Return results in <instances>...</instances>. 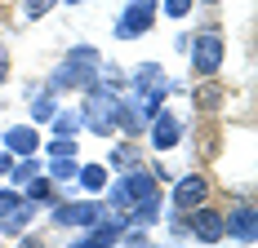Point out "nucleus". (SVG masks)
Instances as JSON below:
<instances>
[{
  "label": "nucleus",
  "mask_w": 258,
  "mask_h": 248,
  "mask_svg": "<svg viewBox=\"0 0 258 248\" xmlns=\"http://www.w3.org/2000/svg\"><path fill=\"white\" fill-rule=\"evenodd\" d=\"M120 244H129V248H147V235H143V230H120Z\"/></svg>",
  "instance_id": "nucleus-29"
},
{
  "label": "nucleus",
  "mask_w": 258,
  "mask_h": 248,
  "mask_svg": "<svg viewBox=\"0 0 258 248\" xmlns=\"http://www.w3.org/2000/svg\"><path fill=\"white\" fill-rule=\"evenodd\" d=\"M107 204H111V208H116V213H129V204H134V199H129V191H125V182H116V186H111V191H107Z\"/></svg>",
  "instance_id": "nucleus-21"
},
{
  "label": "nucleus",
  "mask_w": 258,
  "mask_h": 248,
  "mask_svg": "<svg viewBox=\"0 0 258 248\" xmlns=\"http://www.w3.org/2000/svg\"><path fill=\"white\" fill-rule=\"evenodd\" d=\"M116 129L120 133H138L143 129V111L134 98H116Z\"/></svg>",
  "instance_id": "nucleus-13"
},
{
  "label": "nucleus",
  "mask_w": 258,
  "mask_h": 248,
  "mask_svg": "<svg viewBox=\"0 0 258 248\" xmlns=\"http://www.w3.org/2000/svg\"><path fill=\"white\" fill-rule=\"evenodd\" d=\"M205 5H218V0H205Z\"/></svg>",
  "instance_id": "nucleus-34"
},
{
  "label": "nucleus",
  "mask_w": 258,
  "mask_h": 248,
  "mask_svg": "<svg viewBox=\"0 0 258 248\" xmlns=\"http://www.w3.org/2000/svg\"><path fill=\"white\" fill-rule=\"evenodd\" d=\"M53 5H58V0H27V5H23V14H27V18H45Z\"/></svg>",
  "instance_id": "nucleus-26"
},
{
  "label": "nucleus",
  "mask_w": 258,
  "mask_h": 248,
  "mask_svg": "<svg viewBox=\"0 0 258 248\" xmlns=\"http://www.w3.org/2000/svg\"><path fill=\"white\" fill-rule=\"evenodd\" d=\"M134 89H138V98H143V93H169L165 67H160V62H138V67H134Z\"/></svg>",
  "instance_id": "nucleus-10"
},
{
  "label": "nucleus",
  "mask_w": 258,
  "mask_h": 248,
  "mask_svg": "<svg viewBox=\"0 0 258 248\" xmlns=\"http://www.w3.org/2000/svg\"><path fill=\"white\" fill-rule=\"evenodd\" d=\"M147 133H152V147H156V151H174V147L182 142V124H178L174 111H156Z\"/></svg>",
  "instance_id": "nucleus-8"
},
{
  "label": "nucleus",
  "mask_w": 258,
  "mask_h": 248,
  "mask_svg": "<svg viewBox=\"0 0 258 248\" xmlns=\"http://www.w3.org/2000/svg\"><path fill=\"white\" fill-rule=\"evenodd\" d=\"M53 115H58V93H53V89H40V93L31 98V120L45 124V120H53Z\"/></svg>",
  "instance_id": "nucleus-14"
},
{
  "label": "nucleus",
  "mask_w": 258,
  "mask_h": 248,
  "mask_svg": "<svg viewBox=\"0 0 258 248\" xmlns=\"http://www.w3.org/2000/svg\"><path fill=\"white\" fill-rule=\"evenodd\" d=\"M62 5H85V0H62Z\"/></svg>",
  "instance_id": "nucleus-33"
},
{
  "label": "nucleus",
  "mask_w": 258,
  "mask_h": 248,
  "mask_svg": "<svg viewBox=\"0 0 258 248\" xmlns=\"http://www.w3.org/2000/svg\"><path fill=\"white\" fill-rule=\"evenodd\" d=\"M5 75H9V58H5V45H0V84H5Z\"/></svg>",
  "instance_id": "nucleus-32"
},
{
  "label": "nucleus",
  "mask_w": 258,
  "mask_h": 248,
  "mask_svg": "<svg viewBox=\"0 0 258 248\" xmlns=\"http://www.w3.org/2000/svg\"><path fill=\"white\" fill-rule=\"evenodd\" d=\"M9 173H14V186H27V182H31V177H36V160H31V155H27V160H18V164H14V169H9Z\"/></svg>",
  "instance_id": "nucleus-22"
},
{
  "label": "nucleus",
  "mask_w": 258,
  "mask_h": 248,
  "mask_svg": "<svg viewBox=\"0 0 258 248\" xmlns=\"http://www.w3.org/2000/svg\"><path fill=\"white\" fill-rule=\"evenodd\" d=\"M120 182H125V191H129V199H134V204H138V199L160 195V182H156V177L147 173V169H129V173L120 177Z\"/></svg>",
  "instance_id": "nucleus-11"
},
{
  "label": "nucleus",
  "mask_w": 258,
  "mask_h": 248,
  "mask_svg": "<svg viewBox=\"0 0 258 248\" xmlns=\"http://www.w3.org/2000/svg\"><path fill=\"white\" fill-rule=\"evenodd\" d=\"M9 169H14V155H9V151H0V177L9 173Z\"/></svg>",
  "instance_id": "nucleus-30"
},
{
  "label": "nucleus",
  "mask_w": 258,
  "mask_h": 248,
  "mask_svg": "<svg viewBox=\"0 0 258 248\" xmlns=\"http://www.w3.org/2000/svg\"><path fill=\"white\" fill-rule=\"evenodd\" d=\"M23 199H31V204H49V199H53V182H49V177H31Z\"/></svg>",
  "instance_id": "nucleus-18"
},
{
  "label": "nucleus",
  "mask_w": 258,
  "mask_h": 248,
  "mask_svg": "<svg viewBox=\"0 0 258 248\" xmlns=\"http://www.w3.org/2000/svg\"><path fill=\"white\" fill-rule=\"evenodd\" d=\"M103 204L98 199H76V204H58V213H53V222L58 226H94L103 222Z\"/></svg>",
  "instance_id": "nucleus-4"
},
{
  "label": "nucleus",
  "mask_w": 258,
  "mask_h": 248,
  "mask_svg": "<svg viewBox=\"0 0 258 248\" xmlns=\"http://www.w3.org/2000/svg\"><path fill=\"white\" fill-rule=\"evenodd\" d=\"M94 80H98V67H76V62H62V67L49 75V89H53V93H62V89H80V93H85Z\"/></svg>",
  "instance_id": "nucleus-6"
},
{
  "label": "nucleus",
  "mask_w": 258,
  "mask_h": 248,
  "mask_svg": "<svg viewBox=\"0 0 258 248\" xmlns=\"http://www.w3.org/2000/svg\"><path fill=\"white\" fill-rule=\"evenodd\" d=\"M18 204H23V195H18V191H0V217H5V213H14Z\"/></svg>",
  "instance_id": "nucleus-28"
},
{
  "label": "nucleus",
  "mask_w": 258,
  "mask_h": 248,
  "mask_svg": "<svg viewBox=\"0 0 258 248\" xmlns=\"http://www.w3.org/2000/svg\"><path fill=\"white\" fill-rule=\"evenodd\" d=\"M156 9H160V0H129L125 14L116 18V36L120 40H138V36H147L156 27Z\"/></svg>",
  "instance_id": "nucleus-2"
},
{
  "label": "nucleus",
  "mask_w": 258,
  "mask_h": 248,
  "mask_svg": "<svg viewBox=\"0 0 258 248\" xmlns=\"http://www.w3.org/2000/svg\"><path fill=\"white\" fill-rule=\"evenodd\" d=\"M72 155H76V142H72L67 133H58L49 142V160H72Z\"/></svg>",
  "instance_id": "nucleus-20"
},
{
  "label": "nucleus",
  "mask_w": 258,
  "mask_h": 248,
  "mask_svg": "<svg viewBox=\"0 0 258 248\" xmlns=\"http://www.w3.org/2000/svg\"><path fill=\"white\" fill-rule=\"evenodd\" d=\"M111 164H116V169H134V164H138V151L134 147H116L111 151Z\"/></svg>",
  "instance_id": "nucleus-23"
},
{
  "label": "nucleus",
  "mask_w": 258,
  "mask_h": 248,
  "mask_svg": "<svg viewBox=\"0 0 258 248\" xmlns=\"http://www.w3.org/2000/svg\"><path fill=\"white\" fill-rule=\"evenodd\" d=\"M196 102H201V106H205V111H214V106H218V102H223V89H214V84H205V89H201V93H196Z\"/></svg>",
  "instance_id": "nucleus-25"
},
{
  "label": "nucleus",
  "mask_w": 258,
  "mask_h": 248,
  "mask_svg": "<svg viewBox=\"0 0 258 248\" xmlns=\"http://www.w3.org/2000/svg\"><path fill=\"white\" fill-rule=\"evenodd\" d=\"M76 182L85 186V191H103V186H107V169H103V164H85V169L76 173Z\"/></svg>",
  "instance_id": "nucleus-17"
},
{
  "label": "nucleus",
  "mask_w": 258,
  "mask_h": 248,
  "mask_svg": "<svg viewBox=\"0 0 258 248\" xmlns=\"http://www.w3.org/2000/svg\"><path fill=\"white\" fill-rule=\"evenodd\" d=\"M209 199V182L201 173H187V177H178V186H174V208L178 213H191V208H201Z\"/></svg>",
  "instance_id": "nucleus-5"
},
{
  "label": "nucleus",
  "mask_w": 258,
  "mask_h": 248,
  "mask_svg": "<svg viewBox=\"0 0 258 248\" xmlns=\"http://www.w3.org/2000/svg\"><path fill=\"white\" fill-rule=\"evenodd\" d=\"M36 213H40V204H31V199H23V204H18L14 213H5V217H0V230H5V235H23L27 226L36 222Z\"/></svg>",
  "instance_id": "nucleus-12"
},
{
  "label": "nucleus",
  "mask_w": 258,
  "mask_h": 248,
  "mask_svg": "<svg viewBox=\"0 0 258 248\" xmlns=\"http://www.w3.org/2000/svg\"><path fill=\"white\" fill-rule=\"evenodd\" d=\"M160 9H165L169 18H187V14H191V0H165Z\"/></svg>",
  "instance_id": "nucleus-27"
},
{
  "label": "nucleus",
  "mask_w": 258,
  "mask_h": 248,
  "mask_svg": "<svg viewBox=\"0 0 258 248\" xmlns=\"http://www.w3.org/2000/svg\"><path fill=\"white\" fill-rule=\"evenodd\" d=\"M53 129L72 138V133H76V129H80V111H67V115H53Z\"/></svg>",
  "instance_id": "nucleus-24"
},
{
  "label": "nucleus",
  "mask_w": 258,
  "mask_h": 248,
  "mask_svg": "<svg viewBox=\"0 0 258 248\" xmlns=\"http://www.w3.org/2000/svg\"><path fill=\"white\" fill-rule=\"evenodd\" d=\"M76 173L80 169L72 164V160H49V173L45 177H49V182H76Z\"/></svg>",
  "instance_id": "nucleus-19"
},
{
  "label": "nucleus",
  "mask_w": 258,
  "mask_h": 248,
  "mask_svg": "<svg viewBox=\"0 0 258 248\" xmlns=\"http://www.w3.org/2000/svg\"><path fill=\"white\" fill-rule=\"evenodd\" d=\"M0 142H5V151H9L14 160H27V155H36V151H40V138H36V129H31V124H14V129H5V133H0Z\"/></svg>",
  "instance_id": "nucleus-9"
},
{
  "label": "nucleus",
  "mask_w": 258,
  "mask_h": 248,
  "mask_svg": "<svg viewBox=\"0 0 258 248\" xmlns=\"http://www.w3.org/2000/svg\"><path fill=\"white\" fill-rule=\"evenodd\" d=\"M129 213H134V222H138V226H156V222H160V195L129 204Z\"/></svg>",
  "instance_id": "nucleus-15"
},
{
  "label": "nucleus",
  "mask_w": 258,
  "mask_h": 248,
  "mask_svg": "<svg viewBox=\"0 0 258 248\" xmlns=\"http://www.w3.org/2000/svg\"><path fill=\"white\" fill-rule=\"evenodd\" d=\"M187 230H191L201 244H218V239H227V230H223V213L209 208V204H201V208L187 213Z\"/></svg>",
  "instance_id": "nucleus-3"
},
{
  "label": "nucleus",
  "mask_w": 258,
  "mask_h": 248,
  "mask_svg": "<svg viewBox=\"0 0 258 248\" xmlns=\"http://www.w3.org/2000/svg\"><path fill=\"white\" fill-rule=\"evenodd\" d=\"M62 62H76V67H103V58H98V49H94V45H72Z\"/></svg>",
  "instance_id": "nucleus-16"
},
{
  "label": "nucleus",
  "mask_w": 258,
  "mask_h": 248,
  "mask_svg": "<svg viewBox=\"0 0 258 248\" xmlns=\"http://www.w3.org/2000/svg\"><path fill=\"white\" fill-rule=\"evenodd\" d=\"M187 53H191V71L209 80V75L223 67V53H227V45H223V36H218L214 27H205V31H196V40L187 45Z\"/></svg>",
  "instance_id": "nucleus-1"
},
{
  "label": "nucleus",
  "mask_w": 258,
  "mask_h": 248,
  "mask_svg": "<svg viewBox=\"0 0 258 248\" xmlns=\"http://www.w3.org/2000/svg\"><path fill=\"white\" fill-rule=\"evenodd\" d=\"M18 248H45V244H40L36 235H23V239H18Z\"/></svg>",
  "instance_id": "nucleus-31"
},
{
  "label": "nucleus",
  "mask_w": 258,
  "mask_h": 248,
  "mask_svg": "<svg viewBox=\"0 0 258 248\" xmlns=\"http://www.w3.org/2000/svg\"><path fill=\"white\" fill-rule=\"evenodd\" d=\"M223 230L232 235L236 244H254V230H258V213L249 208V204H240V208H232V213H223Z\"/></svg>",
  "instance_id": "nucleus-7"
}]
</instances>
